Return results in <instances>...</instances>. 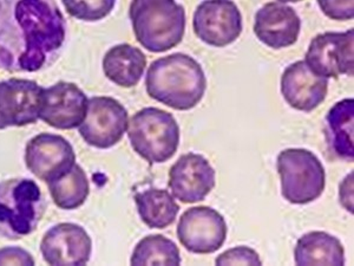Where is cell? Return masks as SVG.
Instances as JSON below:
<instances>
[{"instance_id":"1","label":"cell","mask_w":354,"mask_h":266,"mask_svg":"<svg viewBox=\"0 0 354 266\" xmlns=\"http://www.w3.org/2000/svg\"><path fill=\"white\" fill-rule=\"evenodd\" d=\"M68 24L55 0H0V69L37 73L61 56Z\"/></svg>"},{"instance_id":"2","label":"cell","mask_w":354,"mask_h":266,"mask_svg":"<svg viewBox=\"0 0 354 266\" xmlns=\"http://www.w3.org/2000/svg\"><path fill=\"white\" fill-rule=\"evenodd\" d=\"M145 89L155 101L187 112L202 101L207 77L195 58L185 53H171L151 63L145 76Z\"/></svg>"},{"instance_id":"3","label":"cell","mask_w":354,"mask_h":266,"mask_svg":"<svg viewBox=\"0 0 354 266\" xmlns=\"http://www.w3.org/2000/svg\"><path fill=\"white\" fill-rule=\"evenodd\" d=\"M130 21L136 41L150 53L169 51L185 33V10L176 0H131Z\"/></svg>"},{"instance_id":"4","label":"cell","mask_w":354,"mask_h":266,"mask_svg":"<svg viewBox=\"0 0 354 266\" xmlns=\"http://www.w3.org/2000/svg\"><path fill=\"white\" fill-rule=\"evenodd\" d=\"M45 210L44 194L36 181L13 177L0 182V237L19 240L32 234Z\"/></svg>"},{"instance_id":"5","label":"cell","mask_w":354,"mask_h":266,"mask_svg":"<svg viewBox=\"0 0 354 266\" xmlns=\"http://www.w3.org/2000/svg\"><path fill=\"white\" fill-rule=\"evenodd\" d=\"M133 150L145 161L163 163L176 154L180 145V125L165 110L147 107L138 110L128 123Z\"/></svg>"},{"instance_id":"6","label":"cell","mask_w":354,"mask_h":266,"mask_svg":"<svg viewBox=\"0 0 354 266\" xmlns=\"http://www.w3.org/2000/svg\"><path fill=\"white\" fill-rule=\"evenodd\" d=\"M283 199L294 205H306L322 197L326 173L315 154L305 148L282 150L277 159Z\"/></svg>"},{"instance_id":"7","label":"cell","mask_w":354,"mask_h":266,"mask_svg":"<svg viewBox=\"0 0 354 266\" xmlns=\"http://www.w3.org/2000/svg\"><path fill=\"white\" fill-rule=\"evenodd\" d=\"M129 114L116 98L95 96L88 98L84 121L78 132L85 143L98 150H109L124 136Z\"/></svg>"},{"instance_id":"8","label":"cell","mask_w":354,"mask_h":266,"mask_svg":"<svg viewBox=\"0 0 354 266\" xmlns=\"http://www.w3.org/2000/svg\"><path fill=\"white\" fill-rule=\"evenodd\" d=\"M193 28L205 44L225 48L241 36L242 15L232 0H203L194 12Z\"/></svg>"},{"instance_id":"9","label":"cell","mask_w":354,"mask_h":266,"mask_svg":"<svg viewBox=\"0 0 354 266\" xmlns=\"http://www.w3.org/2000/svg\"><path fill=\"white\" fill-rule=\"evenodd\" d=\"M177 238L192 254H209L220 250L228 234L221 213L208 206H196L182 214Z\"/></svg>"},{"instance_id":"10","label":"cell","mask_w":354,"mask_h":266,"mask_svg":"<svg viewBox=\"0 0 354 266\" xmlns=\"http://www.w3.org/2000/svg\"><path fill=\"white\" fill-rule=\"evenodd\" d=\"M305 62L319 76L338 78L353 76L354 30L346 33H325L314 37L307 48Z\"/></svg>"},{"instance_id":"11","label":"cell","mask_w":354,"mask_h":266,"mask_svg":"<svg viewBox=\"0 0 354 266\" xmlns=\"http://www.w3.org/2000/svg\"><path fill=\"white\" fill-rule=\"evenodd\" d=\"M24 161L35 177L48 184L76 165V153L62 135L41 133L25 145Z\"/></svg>"},{"instance_id":"12","label":"cell","mask_w":354,"mask_h":266,"mask_svg":"<svg viewBox=\"0 0 354 266\" xmlns=\"http://www.w3.org/2000/svg\"><path fill=\"white\" fill-rule=\"evenodd\" d=\"M41 254L48 265H86L93 254V239L83 226L61 222L45 232Z\"/></svg>"},{"instance_id":"13","label":"cell","mask_w":354,"mask_h":266,"mask_svg":"<svg viewBox=\"0 0 354 266\" xmlns=\"http://www.w3.org/2000/svg\"><path fill=\"white\" fill-rule=\"evenodd\" d=\"M88 101V96L78 85L58 82L44 88L39 120L55 130H75L84 121Z\"/></svg>"},{"instance_id":"14","label":"cell","mask_w":354,"mask_h":266,"mask_svg":"<svg viewBox=\"0 0 354 266\" xmlns=\"http://www.w3.org/2000/svg\"><path fill=\"white\" fill-rule=\"evenodd\" d=\"M44 88L26 78L0 82V121L8 127H25L39 120Z\"/></svg>"},{"instance_id":"15","label":"cell","mask_w":354,"mask_h":266,"mask_svg":"<svg viewBox=\"0 0 354 266\" xmlns=\"http://www.w3.org/2000/svg\"><path fill=\"white\" fill-rule=\"evenodd\" d=\"M216 173L209 161L200 154L180 157L169 170L170 190L183 204L203 202L214 190Z\"/></svg>"},{"instance_id":"16","label":"cell","mask_w":354,"mask_h":266,"mask_svg":"<svg viewBox=\"0 0 354 266\" xmlns=\"http://www.w3.org/2000/svg\"><path fill=\"white\" fill-rule=\"evenodd\" d=\"M281 94L293 109L310 113L325 101L328 78L314 73L305 61L288 65L282 73Z\"/></svg>"},{"instance_id":"17","label":"cell","mask_w":354,"mask_h":266,"mask_svg":"<svg viewBox=\"0 0 354 266\" xmlns=\"http://www.w3.org/2000/svg\"><path fill=\"white\" fill-rule=\"evenodd\" d=\"M301 19L297 11L282 3H267L259 8L254 33L259 41L274 50L290 48L298 41Z\"/></svg>"},{"instance_id":"18","label":"cell","mask_w":354,"mask_h":266,"mask_svg":"<svg viewBox=\"0 0 354 266\" xmlns=\"http://www.w3.org/2000/svg\"><path fill=\"white\" fill-rule=\"evenodd\" d=\"M102 66L109 81L121 88H133L145 73L147 57L141 48L133 45H115L105 53Z\"/></svg>"},{"instance_id":"19","label":"cell","mask_w":354,"mask_h":266,"mask_svg":"<svg viewBox=\"0 0 354 266\" xmlns=\"http://www.w3.org/2000/svg\"><path fill=\"white\" fill-rule=\"evenodd\" d=\"M297 265H345L342 242L332 234L313 231L304 234L294 249Z\"/></svg>"},{"instance_id":"20","label":"cell","mask_w":354,"mask_h":266,"mask_svg":"<svg viewBox=\"0 0 354 266\" xmlns=\"http://www.w3.org/2000/svg\"><path fill=\"white\" fill-rule=\"evenodd\" d=\"M327 134L332 150L347 161L354 159V100L337 102L326 116Z\"/></svg>"},{"instance_id":"21","label":"cell","mask_w":354,"mask_h":266,"mask_svg":"<svg viewBox=\"0 0 354 266\" xmlns=\"http://www.w3.org/2000/svg\"><path fill=\"white\" fill-rule=\"evenodd\" d=\"M142 222L150 229H160L174 224L180 206L167 190L148 188L133 195Z\"/></svg>"},{"instance_id":"22","label":"cell","mask_w":354,"mask_h":266,"mask_svg":"<svg viewBox=\"0 0 354 266\" xmlns=\"http://www.w3.org/2000/svg\"><path fill=\"white\" fill-rule=\"evenodd\" d=\"M48 187L53 204L65 211L80 209L84 205L90 194L88 177L78 163L62 177L48 182Z\"/></svg>"},{"instance_id":"23","label":"cell","mask_w":354,"mask_h":266,"mask_svg":"<svg viewBox=\"0 0 354 266\" xmlns=\"http://www.w3.org/2000/svg\"><path fill=\"white\" fill-rule=\"evenodd\" d=\"M182 259L176 244L161 234L147 236L133 249L131 265H181Z\"/></svg>"},{"instance_id":"24","label":"cell","mask_w":354,"mask_h":266,"mask_svg":"<svg viewBox=\"0 0 354 266\" xmlns=\"http://www.w3.org/2000/svg\"><path fill=\"white\" fill-rule=\"evenodd\" d=\"M66 12L78 21H100L113 12L116 0H62Z\"/></svg>"},{"instance_id":"25","label":"cell","mask_w":354,"mask_h":266,"mask_svg":"<svg viewBox=\"0 0 354 266\" xmlns=\"http://www.w3.org/2000/svg\"><path fill=\"white\" fill-rule=\"evenodd\" d=\"M216 265H262L257 251L248 246H236L227 250L215 259Z\"/></svg>"},{"instance_id":"26","label":"cell","mask_w":354,"mask_h":266,"mask_svg":"<svg viewBox=\"0 0 354 266\" xmlns=\"http://www.w3.org/2000/svg\"><path fill=\"white\" fill-rule=\"evenodd\" d=\"M322 13L330 19L338 21H352L354 17V0H318Z\"/></svg>"},{"instance_id":"27","label":"cell","mask_w":354,"mask_h":266,"mask_svg":"<svg viewBox=\"0 0 354 266\" xmlns=\"http://www.w3.org/2000/svg\"><path fill=\"white\" fill-rule=\"evenodd\" d=\"M36 264L32 254L19 246H5L0 249V265H30Z\"/></svg>"},{"instance_id":"28","label":"cell","mask_w":354,"mask_h":266,"mask_svg":"<svg viewBox=\"0 0 354 266\" xmlns=\"http://www.w3.org/2000/svg\"><path fill=\"white\" fill-rule=\"evenodd\" d=\"M351 182H353V173L347 175L346 179H345L342 185H340L339 195H340L342 205L344 206L348 212L353 213V186L348 188V185H350Z\"/></svg>"},{"instance_id":"29","label":"cell","mask_w":354,"mask_h":266,"mask_svg":"<svg viewBox=\"0 0 354 266\" xmlns=\"http://www.w3.org/2000/svg\"><path fill=\"white\" fill-rule=\"evenodd\" d=\"M278 1L285 4V3H299V1H302V0H278Z\"/></svg>"},{"instance_id":"30","label":"cell","mask_w":354,"mask_h":266,"mask_svg":"<svg viewBox=\"0 0 354 266\" xmlns=\"http://www.w3.org/2000/svg\"><path fill=\"white\" fill-rule=\"evenodd\" d=\"M6 130V128H5V125L1 123V121H0V130Z\"/></svg>"}]
</instances>
